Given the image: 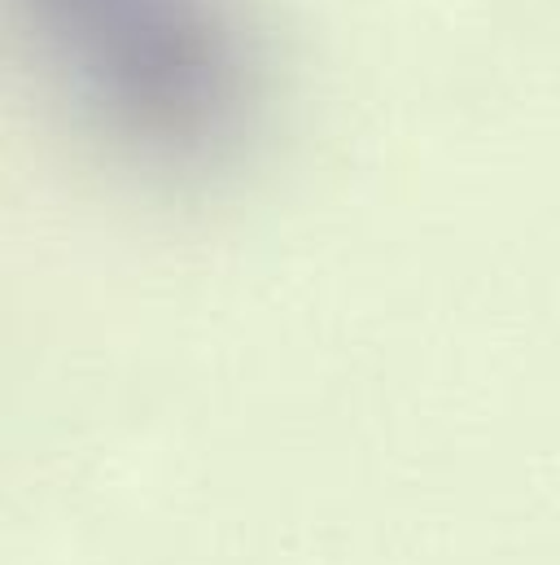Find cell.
I'll return each instance as SVG.
<instances>
[{"instance_id":"obj_1","label":"cell","mask_w":560,"mask_h":565,"mask_svg":"<svg viewBox=\"0 0 560 565\" xmlns=\"http://www.w3.org/2000/svg\"><path fill=\"white\" fill-rule=\"evenodd\" d=\"M97 137L162 175H211L255 132L259 66L233 0H22Z\"/></svg>"}]
</instances>
